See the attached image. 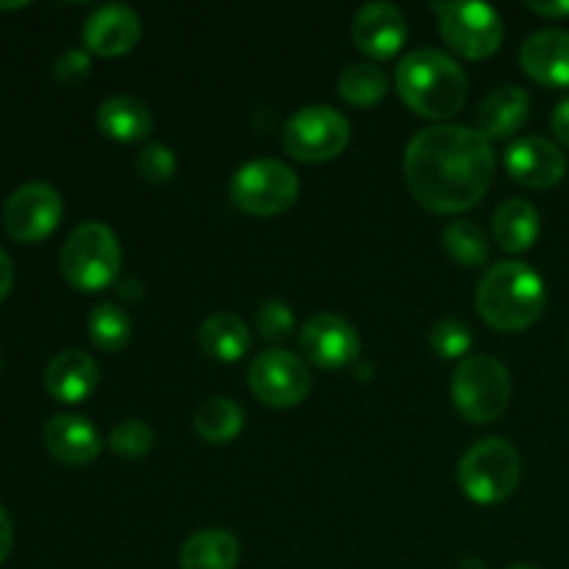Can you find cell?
<instances>
[{"label":"cell","instance_id":"1","mask_svg":"<svg viewBox=\"0 0 569 569\" xmlns=\"http://www.w3.org/2000/svg\"><path fill=\"white\" fill-rule=\"evenodd\" d=\"M492 142L465 126H433L406 148L403 170L411 194L433 214H459L481 203L495 178Z\"/></svg>","mask_w":569,"mask_h":569},{"label":"cell","instance_id":"2","mask_svg":"<svg viewBox=\"0 0 569 569\" xmlns=\"http://www.w3.org/2000/svg\"><path fill=\"white\" fill-rule=\"evenodd\" d=\"M395 81L403 103L426 120H448L467 103L465 70L437 48H420L403 56Z\"/></svg>","mask_w":569,"mask_h":569},{"label":"cell","instance_id":"3","mask_svg":"<svg viewBox=\"0 0 569 569\" xmlns=\"http://www.w3.org/2000/svg\"><path fill=\"white\" fill-rule=\"evenodd\" d=\"M478 315L500 333H520L542 317L548 295L545 281L522 261H500L489 267L478 283Z\"/></svg>","mask_w":569,"mask_h":569},{"label":"cell","instance_id":"4","mask_svg":"<svg viewBox=\"0 0 569 569\" xmlns=\"http://www.w3.org/2000/svg\"><path fill=\"white\" fill-rule=\"evenodd\" d=\"M122 264L117 233L103 222H81L61 248V276L78 292H103Z\"/></svg>","mask_w":569,"mask_h":569},{"label":"cell","instance_id":"5","mask_svg":"<svg viewBox=\"0 0 569 569\" xmlns=\"http://www.w3.org/2000/svg\"><path fill=\"white\" fill-rule=\"evenodd\" d=\"M453 406L472 426H487L503 417L511 400V376L495 356H467L450 381Z\"/></svg>","mask_w":569,"mask_h":569},{"label":"cell","instance_id":"6","mask_svg":"<svg viewBox=\"0 0 569 569\" xmlns=\"http://www.w3.org/2000/svg\"><path fill=\"white\" fill-rule=\"evenodd\" d=\"M522 461L515 445L500 437L481 439L459 461V487L476 503L492 506L511 498L520 483Z\"/></svg>","mask_w":569,"mask_h":569},{"label":"cell","instance_id":"7","mask_svg":"<svg viewBox=\"0 0 569 569\" xmlns=\"http://www.w3.org/2000/svg\"><path fill=\"white\" fill-rule=\"evenodd\" d=\"M300 181L292 167L276 159H259L233 172L231 200L237 209L253 217H276L292 209Z\"/></svg>","mask_w":569,"mask_h":569},{"label":"cell","instance_id":"8","mask_svg":"<svg viewBox=\"0 0 569 569\" xmlns=\"http://www.w3.org/2000/svg\"><path fill=\"white\" fill-rule=\"evenodd\" d=\"M439 33L450 50L472 61L489 59L503 44V20L487 3H433Z\"/></svg>","mask_w":569,"mask_h":569},{"label":"cell","instance_id":"9","mask_svg":"<svg viewBox=\"0 0 569 569\" xmlns=\"http://www.w3.org/2000/svg\"><path fill=\"white\" fill-rule=\"evenodd\" d=\"M350 144V122L331 106H306L289 117L283 128V148L292 159L322 164Z\"/></svg>","mask_w":569,"mask_h":569},{"label":"cell","instance_id":"10","mask_svg":"<svg viewBox=\"0 0 569 569\" xmlns=\"http://www.w3.org/2000/svg\"><path fill=\"white\" fill-rule=\"evenodd\" d=\"M61 214H64V200L59 189L44 181H31L6 198L0 222L14 242L37 244L59 228Z\"/></svg>","mask_w":569,"mask_h":569},{"label":"cell","instance_id":"11","mask_svg":"<svg viewBox=\"0 0 569 569\" xmlns=\"http://www.w3.org/2000/svg\"><path fill=\"white\" fill-rule=\"evenodd\" d=\"M248 383L256 400L272 409H292L303 403L311 392L309 367L281 348L264 350L250 361Z\"/></svg>","mask_w":569,"mask_h":569},{"label":"cell","instance_id":"12","mask_svg":"<svg viewBox=\"0 0 569 569\" xmlns=\"http://www.w3.org/2000/svg\"><path fill=\"white\" fill-rule=\"evenodd\" d=\"M300 350L315 367L339 370V367H348L359 359L361 342L348 320L331 315V311H322V315L311 317L300 331Z\"/></svg>","mask_w":569,"mask_h":569},{"label":"cell","instance_id":"13","mask_svg":"<svg viewBox=\"0 0 569 569\" xmlns=\"http://www.w3.org/2000/svg\"><path fill=\"white\" fill-rule=\"evenodd\" d=\"M506 172L517 183L531 189H550L567 176V156L556 142L545 137H522L503 153Z\"/></svg>","mask_w":569,"mask_h":569},{"label":"cell","instance_id":"14","mask_svg":"<svg viewBox=\"0 0 569 569\" xmlns=\"http://www.w3.org/2000/svg\"><path fill=\"white\" fill-rule=\"evenodd\" d=\"M350 33H353V42L361 53L372 56V59H392L406 44L409 22H406V14L398 6L367 3L353 17Z\"/></svg>","mask_w":569,"mask_h":569},{"label":"cell","instance_id":"15","mask_svg":"<svg viewBox=\"0 0 569 569\" xmlns=\"http://www.w3.org/2000/svg\"><path fill=\"white\" fill-rule=\"evenodd\" d=\"M81 37L89 53L122 56L137 48L139 37H142V20L131 6H100L98 11L87 17Z\"/></svg>","mask_w":569,"mask_h":569},{"label":"cell","instance_id":"16","mask_svg":"<svg viewBox=\"0 0 569 569\" xmlns=\"http://www.w3.org/2000/svg\"><path fill=\"white\" fill-rule=\"evenodd\" d=\"M520 64L528 78L550 89L569 87V31L545 28L531 33L520 48Z\"/></svg>","mask_w":569,"mask_h":569},{"label":"cell","instance_id":"17","mask_svg":"<svg viewBox=\"0 0 569 569\" xmlns=\"http://www.w3.org/2000/svg\"><path fill=\"white\" fill-rule=\"evenodd\" d=\"M44 448L56 461L70 467H87L103 450L98 428L78 415H56L44 426Z\"/></svg>","mask_w":569,"mask_h":569},{"label":"cell","instance_id":"18","mask_svg":"<svg viewBox=\"0 0 569 569\" xmlns=\"http://www.w3.org/2000/svg\"><path fill=\"white\" fill-rule=\"evenodd\" d=\"M100 370L83 350H61L44 367V389L59 403H83L98 389Z\"/></svg>","mask_w":569,"mask_h":569},{"label":"cell","instance_id":"19","mask_svg":"<svg viewBox=\"0 0 569 569\" xmlns=\"http://www.w3.org/2000/svg\"><path fill=\"white\" fill-rule=\"evenodd\" d=\"M531 114V98L522 87H500L478 109V133L487 139H509Z\"/></svg>","mask_w":569,"mask_h":569},{"label":"cell","instance_id":"20","mask_svg":"<svg viewBox=\"0 0 569 569\" xmlns=\"http://www.w3.org/2000/svg\"><path fill=\"white\" fill-rule=\"evenodd\" d=\"M539 228H542V220L531 200L511 198L495 211V242L506 253H526L528 248H533V242L539 239Z\"/></svg>","mask_w":569,"mask_h":569},{"label":"cell","instance_id":"21","mask_svg":"<svg viewBox=\"0 0 569 569\" xmlns=\"http://www.w3.org/2000/svg\"><path fill=\"white\" fill-rule=\"evenodd\" d=\"M198 345L209 359L231 365L250 350V331L242 317L231 315V311H214L200 326Z\"/></svg>","mask_w":569,"mask_h":569},{"label":"cell","instance_id":"22","mask_svg":"<svg viewBox=\"0 0 569 569\" xmlns=\"http://www.w3.org/2000/svg\"><path fill=\"white\" fill-rule=\"evenodd\" d=\"M100 131L117 142H139L153 131V114L148 106L131 94H114L98 109Z\"/></svg>","mask_w":569,"mask_h":569},{"label":"cell","instance_id":"23","mask_svg":"<svg viewBox=\"0 0 569 569\" xmlns=\"http://www.w3.org/2000/svg\"><path fill=\"white\" fill-rule=\"evenodd\" d=\"M239 556L242 550L231 531L206 528L183 542L178 561H181V569H237Z\"/></svg>","mask_w":569,"mask_h":569},{"label":"cell","instance_id":"24","mask_svg":"<svg viewBox=\"0 0 569 569\" xmlns=\"http://www.w3.org/2000/svg\"><path fill=\"white\" fill-rule=\"evenodd\" d=\"M244 428V411L231 398H209L194 415V431L203 442L226 445L237 439Z\"/></svg>","mask_w":569,"mask_h":569},{"label":"cell","instance_id":"25","mask_svg":"<svg viewBox=\"0 0 569 569\" xmlns=\"http://www.w3.org/2000/svg\"><path fill=\"white\" fill-rule=\"evenodd\" d=\"M387 89V76L376 64H348L339 76V94H342L345 103L359 106V109L381 103Z\"/></svg>","mask_w":569,"mask_h":569},{"label":"cell","instance_id":"26","mask_svg":"<svg viewBox=\"0 0 569 569\" xmlns=\"http://www.w3.org/2000/svg\"><path fill=\"white\" fill-rule=\"evenodd\" d=\"M131 317L117 303H100L89 315V339L103 353H120L131 342Z\"/></svg>","mask_w":569,"mask_h":569},{"label":"cell","instance_id":"27","mask_svg":"<svg viewBox=\"0 0 569 569\" xmlns=\"http://www.w3.org/2000/svg\"><path fill=\"white\" fill-rule=\"evenodd\" d=\"M442 244L450 253V259L461 267H481L489 261L487 233L476 222H450L442 231Z\"/></svg>","mask_w":569,"mask_h":569},{"label":"cell","instance_id":"28","mask_svg":"<svg viewBox=\"0 0 569 569\" xmlns=\"http://www.w3.org/2000/svg\"><path fill=\"white\" fill-rule=\"evenodd\" d=\"M156 433L144 420H122L109 433V448L122 459H142L153 450Z\"/></svg>","mask_w":569,"mask_h":569},{"label":"cell","instance_id":"29","mask_svg":"<svg viewBox=\"0 0 569 569\" xmlns=\"http://www.w3.org/2000/svg\"><path fill=\"white\" fill-rule=\"evenodd\" d=\"M431 348L439 359H465L472 348V331L461 320L445 317L431 328Z\"/></svg>","mask_w":569,"mask_h":569},{"label":"cell","instance_id":"30","mask_svg":"<svg viewBox=\"0 0 569 569\" xmlns=\"http://www.w3.org/2000/svg\"><path fill=\"white\" fill-rule=\"evenodd\" d=\"M295 315L283 300H267L261 309L256 311V331L267 339V342H281L292 333Z\"/></svg>","mask_w":569,"mask_h":569},{"label":"cell","instance_id":"31","mask_svg":"<svg viewBox=\"0 0 569 569\" xmlns=\"http://www.w3.org/2000/svg\"><path fill=\"white\" fill-rule=\"evenodd\" d=\"M137 170L148 183H167L178 170L176 153H172L167 144H159V142L148 144V148L139 153Z\"/></svg>","mask_w":569,"mask_h":569},{"label":"cell","instance_id":"32","mask_svg":"<svg viewBox=\"0 0 569 569\" xmlns=\"http://www.w3.org/2000/svg\"><path fill=\"white\" fill-rule=\"evenodd\" d=\"M89 70H92V61H89L87 50H64V53L56 59V81L59 83H67V87H72V83H81L83 78L89 76Z\"/></svg>","mask_w":569,"mask_h":569},{"label":"cell","instance_id":"33","mask_svg":"<svg viewBox=\"0 0 569 569\" xmlns=\"http://www.w3.org/2000/svg\"><path fill=\"white\" fill-rule=\"evenodd\" d=\"M550 126H553L556 139H559V142L565 144V148H569V98L561 100V103L556 106L553 120H550Z\"/></svg>","mask_w":569,"mask_h":569},{"label":"cell","instance_id":"34","mask_svg":"<svg viewBox=\"0 0 569 569\" xmlns=\"http://www.w3.org/2000/svg\"><path fill=\"white\" fill-rule=\"evenodd\" d=\"M11 545H14V526H11V517L9 511L0 506V565L9 559L11 553Z\"/></svg>","mask_w":569,"mask_h":569},{"label":"cell","instance_id":"35","mask_svg":"<svg viewBox=\"0 0 569 569\" xmlns=\"http://www.w3.org/2000/svg\"><path fill=\"white\" fill-rule=\"evenodd\" d=\"M11 287H14V264H11V256L0 248V303L9 298Z\"/></svg>","mask_w":569,"mask_h":569},{"label":"cell","instance_id":"36","mask_svg":"<svg viewBox=\"0 0 569 569\" xmlns=\"http://www.w3.org/2000/svg\"><path fill=\"white\" fill-rule=\"evenodd\" d=\"M528 9L533 14L550 17V20H565V17H569V0L567 3H539V0H528Z\"/></svg>","mask_w":569,"mask_h":569},{"label":"cell","instance_id":"37","mask_svg":"<svg viewBox=\"0 0 569 569\" xmlns=\"http://www.w3.org/2000/svg\"><path fill=\"white\" fill-rule=\"evenodd\" d=\"M456 569H487V565H483V561H478V559H465Z\"/></svg>","mask_w":569,"mask_h":569},{"label":"cell","instance_id":"38","mask_svg":"<svg viewBox=\"0 0 569 569\" xmlns=\"http://www.w3.org/2000/svg\"><path fill=\"white\" fill-rule=\"evenodd\" d=\"M26 3H0V9H22Z\"/></svg>","mask_w":569,"mask_h":569},{"label":"cell","instance_id":"39","mask_svg":"<svg viewBox=\"0 0 569 569\" xmlns=\"http://www.w3.org/2000/svg\"><path fill=\"white\" fill-rule=\"evenodd\" d=\"M509 569H539V567H531V565H517V567H509Z\"/></svg>","mask_w":569,"mask_h":569}]
</instances>
